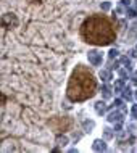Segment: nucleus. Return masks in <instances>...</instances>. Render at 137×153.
<instances>
[{"label": "nucleus", "mask_w": 137, "mask_h": 153, "mask_svg": "<svg viewBox=\"0 0 137 153\" xmlns=\"http://www.w3.org/2000/svg\"><path fill=\"white\" fill-rule=\"evenodd\" d=\"M87 58H89V63H90V65H94V66H99V65H102V61H103L102 53L97 52V50H89Z\"/></svg>", "instance_id": "obj_1"}, {"label": "nucleus", "mask_w": 137, "mask_h": 153, "mask_svg": "<svg viewBox=\"0 0 137 153\" xmlns=\"http://www.w3.org/2000/svg\"><path fill=\"white\" fill-rule=\"evenodd\" d=\"M106 119H108V122H113V124H115V122H123V113L115 110V111L110 113Z\"/></svg>", "instance_id": "obj_2"}, {"label": "nucleus", "mask_w": 137, "mask_h": 153, "mask_svg": "<svg viewBox=\"0 0 137 153\" xmlns=\"http://www.w3.org/2000/svg\"><path fill=\"white\" fill-rule=\"evenodd\" d=\"M92 150H94V152H106L105 140H102V139L94 140V143H92Z\"/></svg>", "instance_id": "obj_3"}, {"label": "nucleus", "mask_w": 137, "mask_h": 153, "mask_svg": "<svg viewBox=\"0 0 137 153\" xmlns=\"http://www.w3.org/2000/svg\"><path fill=\"white\" fill-rule=\"evenodd\" d=\"M95 111L99 113V115H103V113L106 111V105H105V102H97V103H95Z\"/></svg>", "instance_id": "obj_4"}, {"label": "nucleus", "mask_w": 137, "mask_h": 153, "mask_svg": "<svg viewBox=\"0 0 137 153\" xmlns=\"http://www.w3.org/2000/svg\"><path fill=\"white\" fill-rule=\"evenodd\" d=\"M99 77L103 81V82H106V81H110V79H111V73H110L108 70H102V71L99 73Z\"/></svg>", "instance_id": "obj_5"}, {"label": "nucleus", "mask_w": 137, "mask_h": 153, "mask_svg": "<svg viewBox=\"0 0 137 153\" xmlns=\"http://www.w3.org/2000/svg\"><path fill=\"white\" fill-rule=\"evenodd\" d=\"M124 81L123 79H116L115 81V87H113V89H115V92H123V89H124Z\"/></svg>", "instance_id": "obj_6"}, {"label": "nucleus", "mask_w": 137, "mask_h": 153, "mask_svg": "<svg viewBox=\"0 0 137 153\" xmlns=\"http://www.w3.org/2000/svg\"><path fill=\"white\" fill-rule=\"evenodd\" d=\"M120 63L131 71V65H132V63H131V58H129V56H121V58H120Z\"/></svg>", "instance_id": "obj_7"}, {"label": "nucleus", "mask_w": 137, "mask_h": 153, "mask_svg": "<svg viewBox=\"0 0 137 153\" xmlns=\"http://www.w3.org/2000/svg\"><path fill=\"white\" fill-rule=\"evenodd\" d=\"M121 94H123V97L126 98V100H131V98H132V90H131L129 87H124Z\"/></svg>", "instance_id": "obj_8"}, {"label": "nucleus", "mask_w": 137, "mask_h": 153, "mask_svg": "<svg viewBox=\"0 0 137 153\" xmlns=\"http://www.w3.org/2000/svg\"><path fill=\"white\" fill-rule=\"evenodd\" d=\"M56 142H58V145L65 147V145L68 143V137H65V136H58V137H56Z\"/></svg>", "instance_id": "obj_9"}, {"label": "nucleus", "mask_w": 137, "mask_h": 153, "mask_svg": "<svg viewBox=\"0 0 137 153\" xmlns=\"http://www.w3.org/2000/svg\"><path fill=\"white\" fill-rule=\"evenodd\" d=\"M102 95H103V98H110V97H111L110 87H106V86H103V87H102Z\"/></svg>", "instance_id": "obj_10"}, {"label": "nucleus", "mask_w": 137, "mask_h": 153, "mask_svg": "<svg viewBox=\"0 0 137 153\" xmlns=\"http://www.w3.org/2000/svg\"><path fill=\"white\" fill-rule=\"evenodd\" d=\"M103 136H105V139H113V131L110 127H105L103 129Z\"/></svg>", "instance_id": "obj_11"}, {"label": "nucleus", "mask_w": 137, "mask_h": 153, "mask_svg": "<svg viewBox=\"0 0 137 153\" xmlns=\"http://www.w3.org/2000/svg\"><path fill=\"white\" fill-rule=\"evenodd\" d=\"M126 16L132 19V18H136V16H137V11L134 10V8H129V10H126Z\"/></svg>", "instance_id": "obj_12"}, {"label": "nucleus", "mask_w": 137, "mask_h": 153, "mask_svg": "<svg viewBox=\"0 0 137 153\" xmlns=\"http://www.w3.org/2000/svg\"><path fill=\"white\" fill-rule=\"evenodd\" d=\"M100 8H102L103 11H108L110 8H111V3H110V2H102V3H100Z\"/></svg>", "instance_id": "obj_13"}, {"label": "nucleus", "mask_w": 137, "mask_h": 153, "mask_svg": "<svg viewBox=\"0 0 137 153\" xmlns=\"http://www.w3.org/2000/svg\"><path fill=\"white\" fill-rule=\"evenodd\" d=\"M113 108H123V100H120V98H116L115 102H113V105H111Z\"/></svg>", "instance_id": "obj_14"}, {"label": "nucleus", "mask_w": 137, "mask_h": 153, "mask_svg": "<svg viewBox=\"0 0 137 153\" xmlns=\"http://www.w3.org/2000/svg\"><path fill=\"white\" fill-rule=\"evenodd\" d=\"M82 126H84V129H92L95 126V122L94 121H84L82 122Z\"/></svg>", "instance_id": "obj_15"}, {"label": "nucleus", "mask_w": 137, "mask_h": 153, "mask_svg": "<svg viewBox=\"0 0 137 153\" xmlns=\"http://www.w3.org/2000/svg\"><path fill=\"white\" fill-rule=\"evenodd\" d=\"M118 53H120V52H118V50H116V49H111V50H110V52H108V56H110V58H116V56H118Z\"/></svg>", "instance_id": "obj_16"}, {"label": "nucleus", "mask_w": 137, "mask_h": 153, "mask_svg": "<svg viewBox=\"0 0 137 153\" xmlns=\"http://www.w3.org/2000/svg\"><path fill=\"white\" fill-rule=\"evenodd\" d=\"M131 113H132V118H137V105H132V110H131Z\"/></svg>", "instance_id": "obj_17"}, {"label": "nucleus", "mask_w": 137, "mask_h": 153, "mask_svg": "<svg viewBox=\"0 0 137 153\" xmlns=\"http://www.w3.org/2000/svg\"><path fill=\"white\" fill-rule=\"evenodd\" d=\"M127 71H129L127 68H126V70H120V76H121V77H126V76H127Z\"/></svg>", "instance_id": "obj_18"}, {"label": "nucleus", "mask_w": 137, "mask_h": 153, "mask_svg": "<svg viewBox=\"0 0 137 153\" xmlns=\"http://www.w3.org/2000/svg\"><path fill=\"white\" fill-rule=\"evenodd\" d=\"M121 5H123V7H129V5H131V0H121Z\"/></svg>", "instance_id": "obj_19"}, {"label": "nucleus", "mask_w": 137, "mask_h": 153, "mask_svg": "<svg viewBox=\"0 0 137 153\" xmlns=\"http://www.w3.org/2000/svg\"><path fill=\"white\" fill-rule=\"evenodd\" d=\"M131 79H132V82H134V84H137V73H132Z\"/></svg>", "instance_id": "obj_20"}, {"label": "nucleus", "mask_w": 137, "mask_h": 153, "mask_svg": "<svg viewBox=\"0 0 137 153\" xmlns=\"http://www.w3.org/2000/svg\"><path fill=\"white\" fill-rule=\"evenodd\" d=\"M116 13H120V15H123V13H124V10H123V8H121V7H120V8H118V10H116Z\"/></svg>", "instance_id": "obj_21"}, {"label": "nucleus", "mask_w": 137, "mask_h": 153, "mask_svg": "<svg viewBox=\"0 0 137 153\" xmlns=\"http://www.w3.org/2000/svg\"><path fill=\"white\" fill-rule=\"evenodd\" d=\"M134 97H136V100H137V90H136V94H134Z\"/></svg>", "instance_id": "obj_22"}]
</instances>
